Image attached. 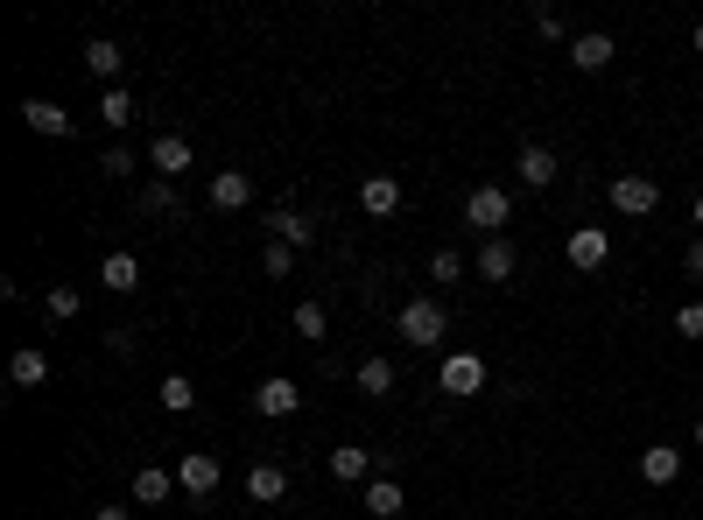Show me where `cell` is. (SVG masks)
I'll list each match as a JSON object with an SVG mask.
<instances>
[{
	"label": "cell",
	"mask_w": 703,
	"mask_h": 520,
	"mask_svg": "<svg viewBox=\"0 0 703 520\" xmlns=\"http://www.w3.org/2000/svg\"><path fill=\"white\" fill-rule=\"evenodd\" d=\"M394 331H402V344H415V352H436V344L450 338V317L436 296H408L402 310H394Z\"/></svg>",
	"instance_id": "6da1fadb"
},
{
	"label": "cell",
	"mask_w": 703,
	"mask_h": 520,
	"mask_svg": "<svg viewBox=\"0 0 703 520\" xmlns=\"http://www.w3.org/2000/svg\"><path fill=\"white\" fill-rule=\"evenodd\" d=\"M514 219V190L507 183H479V190H465V225L471 233H486V240H500V225Z\"/></svg>",
	"instance_id": "7a4b0ae2"
},
{
	"label": "cell",
	"mask_w": 703,
	"mask_h": 520,
	"mask_svg": "<svg viewBox=\"0 0 703 520\" xmlns=\"http://www.w3.org/2000/svg\"><path fill=\"white\" fill-rule=\"evenodd\" d=\"M486 388V359L479 352H450L444 365H436V394H450V401H471Z\"/></svg>",
	"instance_id": "3957f363"
},
{
	"label": "cell",
	"mask_w": 703,
	"mask_h": 520,
	"mask_svg": "<svg viewBox=\"0 0 703 520\" xmlns=\"http://www.w3.org/2000/svg\"><path fill=\"white\" fill-rule=\"evenodd\" d=\"M613 211L619 219H648V211H661V183L640 177V169H626V177H613Z\"/></svg>",
	"instance_id": "277c9868"
},
{
	"label": "cell",
	"mask_w": 703,
	"mask_h": 520,
	"mask_svg": "<svg viewBox=\"0 0 703 520\" xmlns=\"http://www.w3.org/2000/svg\"><path fill=\"white\" fill-rule=\"evenodd\" d=\"M563 261L577 267V275H598V267L613 261V233H605V225H577V233L563 240Z\"/></svg>",
	"instance_id": "5b68a950"
},
{
	"label": "cell",
	"mask_w": 703,
	"mask_h": 520,
	"mask_svg": "<svg viewBox=\"0 0 703 520\" xmlns=\"http://www.w3.org/2000/svg\"><path fill=\"white\" fill-rule=\"evenodd\" d=\"M296 408H302V388H296L289 373H268V380H260V388H254V415L281 422V415H296Z\"/></svg>",
	"instance_id": "8992f818"
},
{
	"label": "cell",
	"mask_w": 703,
	"mask_h": 520,
	"mask_svg": "<svg viewBox=\"0 0 703 520\" xmlns=\"http://www.w3.org/2000/svg\"><path fill=\"white\" fill-rule=\"evenodd\" d=\"M190 162H198V148H190L183 134H156V141H148V169H156L162 183H177Z\"/></svg>",
	"instance_id": "52a82bcc"
},
{
	"label": "cell",
	"mask_w": 703,
	"mask_h": 520,
	"mask_svg": "<svg viewBox=\"0 0 703 520\" xmlns=\"http://www.w3.org/2000/svg\"><path fill=\"white\" fill-rule=\"evenodd\" d=\"M177 486H183L190 499H212V492H219V457H212V450H183V457H177Z\"/></svg>",
	"instance_id": "ba28073f"
},
{
	"label": "cell",
	"mask_w": 703,
	"mask_h": 520,
	"mask_svg": "<svg viewBox=\"0 0 703 520\" xmlns=\"http://www.w3.org/2000/svg\"><path fill=\"white\" fill-rule=\"evenodd\" d=\"M514 177H521V190H548L563 177V162H556V148H542V141H528L521 156H514Z\"/></svg>",
	"instance_id": "9c48e42d"
},
{
	"label": "cell",
	"mask_w": 703,
	"mask_h": 520,
	"mask_svg": "<svg viewBox=\"0 0 703 520\" xmlns=\"http://www.w3.org/2000/svg\"><path fill=\"white\" fill-rule=\"evenodd\" d=\"M613 56H619V43H613L605 29H584V35H569V64H577L584 78H598V71L613 64Z\"/></svg>",
	"instance_id": "30bf717a"
},
{
	"label": "cell",
	"mask_w": 703,
	"mask_h": 520,
	"mask_svg": "<svg viewBox=\"0 0 703 520\" xmlns=\"http://www.w3.org/2000/svg\"><path fill=\"white\" fill-rule=\"evenodd\" d=\"M331 478H338V486H373V478H380V457L359 450V443H338V450H331Z\"/></svg>",
	"instance_id": "8fae6325"
},
{
	"label": "cell",
	"mask_w": 703,
	"mask_h": 520,
	"mask_svg": "<svg viewBox=\"0 0 703 520\" xmlns=\"http://www.w3.org/2000/svg\"><path fill=\"white\" fill-rule=\"evenodd\" d=\"M471 267H479V282H514V275H521V246L500 233V240L479 246V261H471Z\"/></svg>",
	"instance_id": "7c38bea8"
},
{
	"label": "cell",
	"mask_w": 703,
	"mask_h": 520,
	"mask_svg": "<svg viewBox=\"0 0 703 520\" xmlns=\"http://www.w3.org/2000/svg\"><path fill=\"white\" fill-rule=\"evenodd\" d=\"M22 127L29 134H50V141H71V127H78V120H71L56 99H22Z\"/></svg>",
	"instance_id": "4fadbf2b"
},
{
	"label": "cell",
	"mask_w": 703,
	"mask_h": 520,
	"mask_svg": "<svg viewBox=\"0 0 703 520\" xmlns=\"http://www.w3.org/2000/svg\"><path fill=\"white\" fill-rule=\"evenodd\" d=\"M254 204V177L246 169H212V211H246Z\"/></svg>",
	"instance_id": "5bb4252c"
},
{
	"label": "cell",
	"mask_w": 703,
	"mask_h": 520,
	"mask_svg": "<svg viewBox=\"0 0 703 520\" xmlns=\"http://www.w3.org/2000/svg\"><path fill=\"white\" fill-rule=\"evenodd\" d=\"M359 204H366V219H394V211H402V177H387V169L366 177L359 183Z\"/></svg>",
	"instance_id": "9a60e30c"
},
{
	"label": "cell",
	"mask_w": 703,
	"mask_h": 520,
	"mask_svg": "<svg viewBox=\"0 0 703 520\" xmlns=\"http://www.w3.org/2000/svg\"><path fill=\"white\" fill-rule=\"evenodd\" d=\"M246 499H254V507H275V499H289V471H281L275 457H260V465L246 471Z\"/></svg>",
	"instance_id": "2e32d148"
},
{
	"label": "cell",
	"mask_w": 703,
	"mask_h": 520,
	"mask_svg": "<svg viewBox=\"0 0 703 520\" xmlns=\"http://www.w3.org/2000/svg\"><path fill=\"white\" fill-rule=\"evenodd\" d=\"M268 240H289L296 254H302V246H317V225L302 219L296 204H275V211H268Z\"/></svg>",
	"instance_id": "e0dca14e"
},
{
	"label": "cell",
	"mask_w": 703,
	"mask_h": 520,
	"mask_svg": "<svg viewBox=\"0 0 703 520\" xmlns=\"http://www.w3.org/2000/svg\"><path fill=\"white\" fill-rule=\"evenodd\" d=\"M640 478H648V486H675V478H682V450H675V443H648V450H640Z\"/></svg>",
	"instance_id": "ac0fdd59"
},
{
	"label": "cell",
	"mask_w": 703,
	"mask_h": 520,
	"mask_svg": "<svg viewBox=\"0 0 703 520\" xmlns=\"http://www.w3.org/2000/svg\"><path fill=\"white\" fill-rule=\"evenodd\" d=\"M127 492H135V507H162V499H169V492H183V486H177V471H162V465H141V471H135V486H127Z\"/></svg>",
	"instance_id": "d6986e66"
},
{
	"label": "cell",
	"mask_w": 703,
	"mask_h": 520,
	"mask_svg": "<svg viewBox=\"0 0 703 520\" xmlns=\"http://www.w3.org/2000/svg\"><path fill=\"white\" fill-rule=\"evenodd\" d=\"M99 288H113V296H135V288H141V261H135V254H106V261H99Z\"/></svg>",
	"instance_id": "ffe728a7"
},
{
	"label": "cell",
	"mask_w": 703,
	"mask_h": 520,
	"mask_svg": "<svg viewBox=\"0 0 703 520\" xmlns=\"http://www.w3.org/2000/svg\"><path fill=\"white\" fill-rule=\"evenodd\" d=\"M8 380H14V388H43V380H50V352H43V344H22V352L8 359Z\"/></svg>",
	"instance_id": "44dd1931"
},
{
	"label": "cell",
	"mask_w": 703,
	"mask_h": 520,
	"mask_svg": "<svg viewBox=\"0 0 703 520\" xmlns=\"http://www.w3.org/2000/svg\"><path fill=\"white\" fill-rule=\"evenodd\" d=\"M359 507H366L373 520H394V513H402V507H408V492H402V478H373V486H366V499H359Z\"/></svg>",
	"instance_id": "7402d4cb"
},
{
	"label": "cell",
	"mask_w": 703,
	"mask_h": 520,
	"mask_svg": "<svg viewBox=\"0 0 703 520\" xmlns=\"http://www.w3.org/2000/svg\"><path fill=\"white\" fill-rule=\"evenodd\" d=\"M120 64H127V56H120V43H106V35H92V43H85V71H92L99 85H113V78H120Z\"/></svg>",
	"instance_id": "603a6c76"
},
{
	"label": "cell",
	"mask_w": 703,
	"mask_h": 520,
	"mask_svg": "<svg viewBox=\"0 0 703 520\" xmlns=\"http://www.w3.org/2000/svg\"><path fill=\"white\" fill-rule=\"evenodd\" d=\"M156 401L169 415H190L198 408V388H190V373H162V388H156Z\"/></svg>",
	"instance_id": "cb8c5ba5"
},
{
	"label": "cell",
	"mask_w": 703,
	"mask_h": 520,
	"mask_svg": "<svg viewBox=\"0 0 703 520\" xmlns=\"http://www.w3.org/2000/svg\"><path fill=\"white\" fill-rule=\"evenodd\" d=\"M43 310H50V323H71V317L85 310V296H78L71 282H50V288H43Z\"/></svg>",
	"instance_id": "d4e9b609"
},
{
	"label": "cell",
	"mask_w": 703,
	"mask_h": 520,
	"mask_svg": "<svg viewBox=\"0 0 703 520\" xmlns=\"http://www.w3.org/2000/svg\"><path fill=\"white\" fill-rule=\"evenodd\" d=\"M352 380H359V388H366L373 401H387V394H394V359H359V373H352Z\"/></svg>",
	"instance_id": "484cf974"
},
{
	"label": "cell",
	"mask_w": 703,
	"mask_h": 520,
	"mask_svg": "<svg viewBox=\"0 0 703 520\" xmlns=\"http://www.w3.org/2000/svg\"><path fill=\"white\" fill-rule=\"evenodd\" d=\"M99 120H106V127H127V120H135V92H127V85H106V92H99Z\"/></svg>",
	"instance_id": "4316f807"
},
{
	"label": "cell",
	"mask_w": 703,
	"mask_h": 520,
	"mask_svg": "<svg viewBox=\"0 0 703 520\" xmlns=\"http://www.w3.org/2000/svg\"><path fill=\"white\" fill-rule=\"evenodd\" d=\"M324 323H331V317H324V303H317V296H302V303H296V338L324 344Z\"/></svg>",
	"instance_id": "83f0119b"
},
{
	"label": "cell",
	"mask_w": 703,
	"mask_h": 520,
	"mask_svg": "<svg viewBox=\"0 0 703 520\" xmlns=\"http://www.w3.org/2000/svg\"><path fill=\"white\" fill-rule=\"evenodd\" d=\"M260 267H268V282H289L296 275V246L289 240H268V246H260Z\"/></svg>",
	"instance_id": "f1b7e54d"
},
{
	"label": "cell",
	"mask_w": 703,
	"mask_h": 520,
	"mask_svg": "<svg viewBox=\"0 0 703 520\" xmlns=\"http://www.w3.org/2000/svg\"><path fill=\"white\" fill-rule=\"evenodd\" d=\"M141 211H148V219H177V183H162V177H156V183L141 190Z\"/></svg>",
	"instance_id": "f546056e"
},
{
	"label": "cell",
	"mask_w": 703,
	"mask_h": 520,
	"mask_svg": "<svg viewBox=\"0 0 703 520\" xmlns=\"http://www.w3.org/2000/svg\"><path fill=\"white\" fill-rule=\"evenodd\" d=\"M458 275H465V254H458V246H436V254H429V282L444 288V282H458Z\"/></svg>",
	"instance_id": "4dcf8cb0"
},
{
	"label": "cell",
	"mask_w": 703,
	"mask_h": 520,
	"mask_svg": "<svg viewBox=\"0 0 703 520\" xmlns=\"http://www.w3.org/2000/svg\"><path fill=\"white\" fill-rule=\"evenodd\" d=\"M535 35H548V43H569V22L556 8H535Z\"/></svg>",
	"instance_id": "1f68e13d"
},
{
	"label": "cell",
	"mask_w": 703,
	"mask_h": 520,
	"mask_svg": "<svg viewBox=\"0 0 703 520\" xmlns=\"http://www.w3.org/2000/svg\"><path fill=\"white\" fill-rule=\"evenodd\" d=\"M99 177H113V183L135 177V156H127V148H106V156H99Z\"/></svg>",
	"instance_id": "d6a6232c"
},
{
	"label": "cell",
	"mask_w": 703,
	"mask_h": 520,
	"mask_svg": "<svg viewBox=\"0 0 703 520\" xmlns=\"http://www.w3.org/2000/svg\"><path fill=\"white\" fill-rule=\"evenodd\" d=\"M675 338H703V303H682L675 310Z\"/></svg>",
	"instance_id": "836d02e7"
},
{
	"label": "cell",
	"mask_w": 703,
	"mask_h": 520,
	"mask_svg": "<svg viewBox=\"0 0 703 520\" xmlns=\"http://www.w3.org/2000/svg\"><path fill=\"white\" fill-rule=\"evenodd\" d=\"M682 267H690V275H696V282H703V233H696V240H690V254H682Z\"/></svg>",
	"instance_id": "e575fe53"
},
{
	"label": "cell",
	"mask_w": 703,
	"mask_h": 520,
	"mask_svg": "<svg viewBox=\"0 0 703 520\" xmlns=\"http://www.w3.org/2000/svg\"><path fill=\"white\" fill-rule=\"evenodd\" d=\"M92 520H135V513H127V507H99V513H92Z\"/></svg>",
	"instance_id": "d590c367"
},
{
	"label": "cell",
	"mask_w": 703,
	"mask_h": 520,
	"mask_svg": "<svg viewBox=\"0 0 703 520\" xmlns=\"http://www.w3.org/2000/svg\"><path fill=\"white\" fill-rule=\"evenodd\" d=\"M690 219H696V233H703V190H696V198H690Z\"/></svg>",
	"instance_id": "8d00e7d4"
},
{
	"label": "cell",
	"mask_w": 703,
	"mask_h": 520,
	"mask_svg": "<svg viewBox=\"0 0 703 520\" xmlns=\"http://www.w3.org/2000/svg\"><path fill=\"white\" fill-rule=\"evenodd\" d=\"M690 43H696V50H703V22H696V35H690Z\"/></svg>",
	"instance_id": "74e56055"
},
{
	"label": "cell",
	"mask_w": 703,
	"mask_h": 520,
	"mask_svg": "<svg viewBox=\"0 0 703 520\" xmlns=\"http://www.w3.org/2000/svg\"><path fill=\"white\" fill-rule=\"evenodd\" d=\"M696 443H703V415H696Z\"/></svg>",
	"instance_id": "f35d334b"
},
{
	"label": "cell",
	"mask_w": 703,
	"mask_h": 520,
	"mask_svg": "<svg viewBox=\"0 0 703 520\" xmlns=\"http://www.w3.org/2000/svg\"><path fill=\"white\" fill-rule=\"evenodd\" d=\"M148 520H162V513H148Z\"/></svg>",
	"instance_id": "ab89813d"
}]
</instances>
